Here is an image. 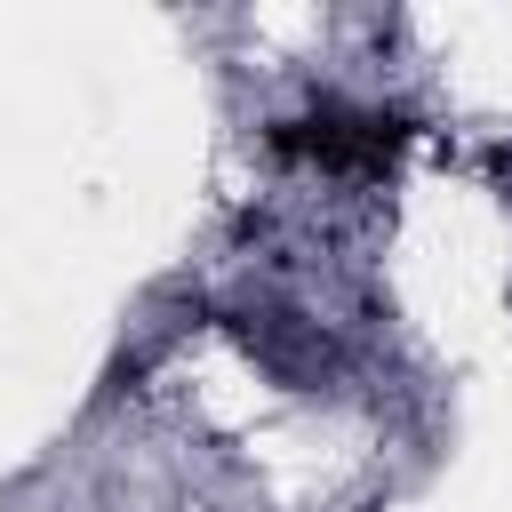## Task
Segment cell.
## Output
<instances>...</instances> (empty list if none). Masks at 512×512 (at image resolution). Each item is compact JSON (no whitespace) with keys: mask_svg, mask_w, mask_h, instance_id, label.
Masks as SVG:
<instances>
[{"mask_svg":"<svg viewBox=\"0 0 512 512\" xmlns=\"http://www.w3.org/2000/svg\"><path fill=\"white\" fill-rule=\"evenodd\" d=\"M280 152H312L328 168H384L392 144H400V120L392 112H344V104H320L312 120H288L272 136Z\"/></svg>","mask_w":512,"mask_h":512,"instance_id":"obj_1","label":"cell"}]
</instances>
